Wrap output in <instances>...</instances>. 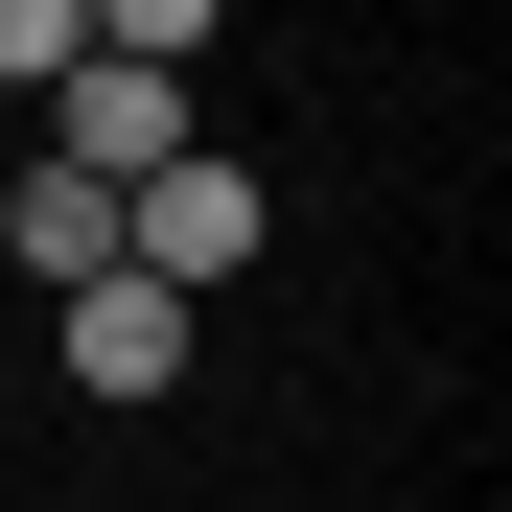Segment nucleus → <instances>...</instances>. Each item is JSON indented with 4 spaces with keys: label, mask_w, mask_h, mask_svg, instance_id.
Returning a JSON list of instances; mask_svg holds the SVG:
<instances>
[{
    "label": "nucleus",
    "mask_w": 512,
    "mask_h": 512,
    "mask_svg": "<svg viewBox=\"0 0 512 512\" xmlns=\"http://www.w3.org/2000/svg\"><path fill=\"white\" fill-rule=\"evenodd\" d=\"M233 256H256V163H163V187H117V280H163V303H210L233 280Z\"/></svg>",
    "instance_id": "f257e3e1"
},
{
    "label": "nucleus",
    "mask_w": 512,
    "mask_h": 512,
    "mask_svg": "<svg viewBox=\"0 0 512 512\" xmlns=\"http://www.w3.org/2000/svg\"><path fill=\"white\" fill-rule=\"evenodd\" d=\"M47 163H70V187H163V163H187V70H117V47H70Z\"/></svg>",
    "instance_id": "f03ea898"
},
{
    "label": "nucleus",
    "mask_w": 512,
    "mask_h": 512,
    "mask_svg": "<svg viewBox=\"0 0 512 512\" xmlns=\"http://www.w3.org/2000/svg\"><path fill=\"white\" fill-rule=\"evenodd\" d=\"M47 350H70V396H187V303L163 280H70Z\"/></svg>",
    "instance_id": "7ed1b4c3"
},
{
    "label": "nucleus",
    "mask_w": 512,
    "mask_h": 512,
    "mask_svg": "<svg viewBox=\"0 0 512 512\" xmlns=\"http://www.w3.org/2000/svg\"><path fill=\"white\" fill-rule=\"evenodd\" d=\"M0 256H24L47 303H70V280H117V187H70V163H24V187H0Z\"/></svg>",
    "instance_id": "20e7f679"
},
{
    "label": "nucleus",
    "mask_w": 512,
    "mask_h": 512,
    "mask_svg": "<svg viewBox=\"0 0 512 512\" xmlns=\"http://www.w3.org/2000/svg\"><path fill=\"white\" fill-rule=\"evenodd\" d=\"M70 47H94L70 0H0V70H24V94H70Z\"/></svg>",
    "instance_id": "39448f33"
}]
</instances>
